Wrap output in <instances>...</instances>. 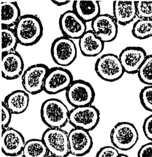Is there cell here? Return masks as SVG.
I'll return each mask as SVG.
<instances>
[{"instance_id": "obj_28", "label": "cell", "mask_w": 152, "mask_h": 157, "mask_svg": "<svg viewBox=\"0 0 152 157\" xmlns=\"http://www.w3.org/2000/svg\"><path fill=\"white\" fill-rule=\"evenodd\" d=\"M12 113L2 101L1 103V127L2 129L8 128L11 123Z\"/></svg>"}, {"instance_id": "obj_34", "label": "cell", "mask_w": 152, "mask_h": 157, "mask_svg": "<svg viewBox=\"0 0 152 157\" xmlns=\"http://www.w3.org/2000/svg\"><path fill=\"white\" fill-rule=\"evenodd\" d=\"M46 157H56L55 155H48V156H47Z\"/></svg>"}, {"instance_id": "obj_25", "label": "cell", "mask_w": 152, "mask_h": 157, "mask_svg": "<svg viewBox=\"0 0 152 157\" xmlns=\"http://www.w3.org/2000/svg\"><path fill=\"white\" fill-rule=\"evenodd\" d=\"M137 74L142 83L152 86V55L147 56Z\"/></svg>"}, {"instance_id": "obj_27", "label": "cell", "mask_w": 152, "mask_h": 157, "mask_svg": "<svg viewBox=\"0 0 152 157\" xmlns=\"http://www.w3.org/2000/svg\"><path fill=\"white\" fill-rule=\"evenodd\" d=\"M139 98L143 108L152 112V86H147L142 89Z\"/></svg>"}, {"instance_id": "obj_21", "label": "cell", "mask_w": 152, "mask_h": 157, "mask_svg": "<svg viewBox=\"0 0 152 157\" xmlns=\"http://www.w3.org/2000/svg\"><path fill=\"white\" fill-rule=\"evenodd\" d=\"M21 16V10L17 2H1V26L14 27Z\"/></svg>"}, {"instance_id": "obj_7", "label": "cell", "mask_w": 152, "mask_h": 157, "mask_svg": "<svg viewBox=\"0 0 152 157\" xmlns=\"http://www.w3.org/2000/svg\"><path fill=\"white\" fill-rule=\"evenodd\" d=\"M50 54L53 60L59 67L69 66L77 58V47L72 39L60 36L52 43Z\"/></svg>"}, {"instance_id": "obj_23", "label": "cell", "mask_w": 152, "mask_h": 157, "mask_svg": "<svg viewBox=\"0 0 152 157\" xmlns=\"http://www.w3.org/2000/svg\"><path fill=\"white\" fill-rule=\"evenodd\" d=\"M18 44L14 29L1 26V54L16 51Z\"/></svg>"}, {"instance_id": "obj_18", "label": "cell", "mask_w": 152, "mask_h": 157, "mask_svg": "<svg viewBox=\"0 0 152 157\" xmlns=\"http://www.w3.org/2000/svg\"><path fill=\"white\" fill-rule=\"evenodd\" d=\"M104 44L92 30H87L78 41L81 53L87 57H95L100 55L104 50Z\"/></svg>"}, {"instance_id": "obj_19", "label": "cell", "mask_w": 152, "mask_h": 157, "mask_svg": "<svg viewBox=\"0 0 152 157\" xmlns=\"http://www.w3.org/2000/svg\"><path fill=\"white\" fill-rule=\"evenodd\" d=\"M72 10L86 23L93 21L101 14L99 2L95 0L74 1Z\"/></svg>"}, {"instance_id": "obj_17", "label": "cell", "mask_w": 152, "mask_h": 157, "mask_svg": "<svg viewBox=\"0 0 152 157\" xmlns=\"http://www.w3.org/2000/svg\"><path fill=\"white\" fill-rule=\"evenodd\" d=\"M113 16L118 25L126 26L136 16V1H115L113 3Z\"/></svg>"}, {"instance_id": "obj_22", "label": "cell", "mask_w": 152, "mask_h": 157, "mask_svg": "<svg viewBox=\"0 0 152 157\" xmlns=\"http://www.w3.org/2000/svg\"><path fill=\"white\" fill-rule=\"evenodd\" d=\"M49 154L41 139L33 138L26 141L21 155L23 157H46Z\"/></svg>"}, {"instance_id": "obj_12", "label": "cell", "mask_w": 152, "mask_h": 157, "mask_svg": "<svg viewBox=\"0 0 152 157\" xmlns=\"http://www.w3.org/2000/svg\"><path fill=\"white\" fill-rule=\"evenodd\" d=\"M91 30L103 43H110L116 39L118 24L113 15L101 14L91 21Z\"/></svg>"}, {"instance_id": "obj_24", "label": "cell", "mask_w": 152, "mask_h": 157, "mask_svg": "<svg viewBox=\"0 0 152 157\" xmlns=\"http://www.w3.org/2000/svg\"><path fill=\"white\" fill-rule=\"evenodd\" d=\"M132 34L137 39H147L152 37V19H139L133 25Z\"/></svg>"}, {"instance_id": "obj_31", "label": "cell", "mask_w": 152, "mask_h": 157, "mask_svg": "<svg viewBox=\"0 0 152 157\" xmlns=\"http://www.w3.org/2000/svg\"><path fill=\"white\" fill-rule=\"evenodd\" d=\"M138 157H152V142L142 145L138 152Z\"/></svg>"}, {"instance_id": "obj_33", "label": "cell", "mask_w": 152, "mask_h": 157, "mask_svg": "<svg viewBox=\"0 0 152 157\" xmlns=\"http://www.w3.org/2000/svg\"><path fill=\"white\" fill-rule=\"evenodd\" d=\"M119 157H130L129 155H127L125 154H120V155L119 156Z\"/></svg>"}, {"instance_id": "obj_1", "label": "cell", "mask_w": 152, "mask_h": 157, "mask_svg": "<svg viewBox=\"0 0 152 157\" xmlns=\"http://www.w3.org/2000/svg\"><path fill=\"white\" fill-rule=\"evenodd\" d=\"M14 30L20 45L32 46L37 44L43 37L44 27L38 16L25 14L20 17Z\"/></svg>"}, {"instance_id": "obj_16", "label": "cell", "mask_w": 152, "mask_h": 157, "mask_svg": "<svg viewBox=\"0 0 152 157\" xmlns=\"http://www.w3.org/2000/svg\"><path fill=\"white\" fill-rule=\"evenodd\" d=\"M1 71L2 78L7 80L18 78L24 71L23 59L17 51L2 55Z\"/></svg>"}, {"instance_id": "obj_13", "label": "cell", "mask_w": 152, "mask_h": 157, "mask_svg": "<svg viewBox=\"0 0 152 157\" xmlns=\"http://www.w3.org/2000/svg\"><path fill=\"white\" fill-rule=\"evenodd\" d=\"M26 141L21 132L11 127L2 129L1 147L6 156L16 157L21 155Z\"/></svg>"}, {"instance_id": "obj_9", "label": "cell", "mask_w": 152, "mask_h": 157, "mask_svg": "<svg viewBox=\"0 0 152 157\" xmlns=\"http://www.w3.org/2000/svg\"><path fill=\"white\" fill-rule=\"evenodd\" d=\"M49 68L44 63L33 64L21 75L24 90L29 94L36 95L44 91L45 78Z\"/></svg>"}, {"instance_id": "obj_14", "label": "cell", "mask_w": 152, "mask_h": 157, "mask_svg": "<svg viewBox=\"0 0 152 157\" xmlns=\"http://www.w3.org/2000/svg\"><path fill=\"white\" fill-rule=\"evenodd\" d=\"M146 52L138 46H129L122 50L119 56L124 72L128 74L138 73L146 58Z\"/></svg>"}, {"instance_id": "obj_26", "label": "cell", "mask_w": 152, "mask_h": 157, "mask_svg": "<svg viewBox=\"0 0 152 157\" xmlns=\"http://www.w3.org/2000/svg\"><path fill=\"white\" fill-rule=\"evenodd\" d=\"M136 8L139 19H152V1H136Z\"/></svg>"}, {"instance_id": "obj_15", "label": "cell", "mask_w": 152, "mask_h": 157, "mask_svg": "<svg viewBox=\"0 0 152 157\" xmlns=\"http://www.w3.org/2000/svg\"><path fill=\"white\" fill-rule=\"evenodd\" d=\"M68 140L70 154L77 157L86 155L93 147V140L89 132L82 129H72L68 133Z\"/></svg>"}, {"instance_id": "obj_29", "label": "cell", "mask_w": 152, "mask_h": 157, "mask_svg": "<svg viewBox=\"0 0 152 157\" xmlns=\"http://www.w3.org/2000/svg\"><path fill=\"white\" fill-rule=\"evenodd\" d=\"M120 153L115 147L107 146L101 148L95 157H119Z\"/></svg>"}, {"instance_id": "obj_3", "label": "cell", "mask_w": 152, "mask_h": 157, "mask_svg": "<svg viewBox=\"0 0 152 157\" xmlns=\"http://www.w3.org/2000/svg\"><path fill=\"white\" fill-rule=\"evenodd\" d=\"M138 139L139 135L136 127L128 121L116 124L110 132L111 143L118 150H131L137 144Z\"/></svg>"}, {"instance_id": "obj_32", "label": "cell", "mask_w": 152, "mask_h": 157, "mask_svg": "<svg viewBox=\"0 0 152 157\" xmlns=\"http://www.w3.org/2000/svg\"><path fill=\"white\" fill-rule=\"evenodd\" d=\"M51 2H53V3L57 6H66L67 4L69 3L70 1H65V0H62V1H52Z\"/></svg>"}, {"instance_id": "obj_30", "label": "cell", "mask_w": 152, "mask_h": 157, "mask_svg": "<svg viewBox=\"0 0 152 157\" xmlns=\"http://www.w3.org/2000/svg\"><path fill=\"white\" fill-rule=\"evenodd\" d=\"M142 128L145 137L152 142V114L145 118Z\"/></svg>"}, {"instance_id": "obj_2", "label": "cell", "mask_w": 152, "mask_h": 157, "mask_svg": "<svg viewBox=\"0 0 152 157\" xmlns=\"http://www.w3.org/2000/svg\"><path fill=\"white\" fill-rule=\"evenodd\" d=\"M69 112L66 105L61 100L55 98L44 101L40 109L41 121L51 128L64 127L69 123Z\"/></svg>"}, {"instance_id": "obj_10", "label": "cell", "mask_w": 152, "mask_h": 157, "mask_svg": "<svg viewBox=\"0 0 152 157\" xmlns=\"http://www.w3.org/2000/svg\"><path fill=\"white\" fill-rule=\"evenodd\" d=\"M73 80L72 72L64 67L49 68L45 78L44 91L48 94H57L66 91Z\"/></svg>"}, {"instance_id": "obj_20", "label": "cell", "mask_w": 152, "mask_h": 157, "mask_svg": "<svg viewBox=\"0 0 152 157\" xmlns=\"http://www.w3.org/2000/svg\"><path fill=\"white\" fill-rule=\"evenodd\" d=\"M29 95L24 90H17L6 96L3 102L13 114H21L27 110Z\"/></svg>"}, {"instance_id": "obj_6", "label": "cell", "mask_w": 152, "mask_h": 157, "mask_svg": "<svg viewBox=\"0 0 152 157\" xmlns=\"http://www.w3.org/2000/svg\"><path fill=\"white\" fill-rule=\"evenodd\" d=\"M95 89L89 82L84 80H74L66 91V98L73 107L90 105L95 101Z\"/></svg>"}, {"instance_id": "obj_4", "label": "cell", "mask_w": 152, "mask_h": 157, "mask_svg": "<svg viewBox=\"0 0 152 157\" xmlns=\"http://www.w3.org/2000/svg\"><path fill=\"white\" fill-rule=\"evenodd\" d=\"M97 75L107 82L119 80L125 73L119 56L115 54H103L97 59L95 64Z\"/></svg>"}, {"instance_id": "obj_11", "label": "cell", "mask_w": 152, "mask_h": 157, "mask_svg": "<svg viewBox=\"0 0 152 157\" xmlns=\"http://www.w3.org/2000/svg\"><path fill=\"white\" fill-rule=\"evenodd\" d=\"M59 26L63 36L72 40H79L87 31V23L72 10H68L61 14Z\"/></svg>"}, {"instance_id": "obj_5", "label": "cell", "mask_w": 152, "mask_h": 157, "mask_svg": "<svg viewBox=\"0 0 152 157\" xmlns=\"http://www.w3.org/2000/svg\"><path fill=\"white\" fill-rule=\"evenodd\" d=\"M100 119V113L93 105L73 107L69 112V123L74 128L90 132L95 128Z\"/></svg>"}, {"instance_id": "obj_8", "label": "cell", "mask_w": 152, "mask_h": 157, "mask_svg": "<svg viewBox=\"0 0 152 157\" xmlns=\"http://www.w3.org/2000/svg\"><path fill=\"white\" fill-rule=\"evenodd\" d=\"M41 140L51 155L67 157L70 155L68 133L63 129L48 128L43 132Z\"/></svg>"}]
</instances>
